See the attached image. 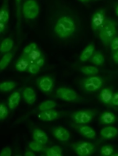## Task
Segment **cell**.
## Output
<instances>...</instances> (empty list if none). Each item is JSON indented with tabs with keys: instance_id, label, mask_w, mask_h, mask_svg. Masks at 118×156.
Listing matches in <instances>:
<instances>
[{
	"instance_id": "cell-13",
	"label": "cell",
	"mask_w": 118,
	"mask_h": 156,
	"mask_svg": "<svg viewBox=\"0 0 118 156\" xmlns=\"http://www.w3.org/2000/svg\"><path fill=\"white\" fill-rule=\"evenodd\" d=\"M105 11L101 9L95 12L91 19V27L94 31L98 30L106 19Z\"/></svg>"
},
{
	"instance_id": "cell-20",
	"label": "cell",
	"mask_w": 118,
	"mask_h": 156,
	"mask_svg": "<svg viewBox=\"0 0 118 156\" xmlns=\"http://www.w3.org/2000/svg\"><path fill=\"white\" fill-rule=\"evenodd\" d=\"M117 118L113 112L109 111L105 112L100 115L99 121L100 123L104 125L111 124L116 121Z\"/></svg>"
},
{
	"instance_id": "cell-38",
	"label": "cell",
	"mask_w": 118,
	"mask_h": 156,
	"mask_svg": "<svg viewBox=\"0 0 118 156\" xmlns=\"http://www.w3.org/2000/svg\"><path fill=\"white\" fill-rule=\"evenodd\" d=\"M112 104L113 106L118 107V91L114 94Z\"/></svg>"
},
{
	"instance_id": "cell-3",
	"label": "cell",
	"mask_w": 118,
	"mask_h": 156,
	"mask_svg": "<svg viewBox=\"0 0 118 156\" xmlns=\"http://www.w3.org/2000/svg\"><path fill=\"white\" fill-rule=\"evenodd\" d=\"M97 113L96 109L82 110L72 112L69 117L75 123L85 124L91 122Z\"/></svg>"
},
{
	"instance_id": "cell-18",
	"label": "cell",
	"mask_w": 118,
	"mask_h": 156,
	"mask_svg": "<svg viewBox=\"0 0 118 156\" xmlns=\"http://www.w3.org/2000/svg\"><path fill=\"white\" fill-rule=\"evenodd\" d=\"M118 134V130L116 127L107 126L102 129L100 132L102 140H111L116 137Z\"/></svg>"
},
{
	"instance_id": "cell-43",
	"label": "cell",
	"mask_w": 118,
	"mask_h": 156,
	"mask_svg": "<svg viewBox=\"0 0 118 156\" xmlns=\"http://www.w3.org/2000/svg\"><path fill=\"white\" fill-rule=\"evenodd\" d=\"M82 2H95L98 1H101V0H78Z\"/></svg>"
},
{
	"instance_id": "cell-33",
	"label": "cell",
	"mask_w": 118,
	"mask_h": 156,
	"mask_svg": "<svg viewBox=\"0 0 118 156\" xmlns=\"http://www.w3.org/2000/svg\"><path fill=\"white\" fill-rule=\"evenodd\" d=\"M38 48V45L35 43H32L24 48L22 53L28 55L32 51L37 49Z\"/></svg>"
},
{
	"instance_id": "cell-31",
	"label": "cell",
	"mask_w": 118,
	"mask_h": 156,
	"mask_svg": "<svg viewBox=\"0 0 118 156\" xmlns=\"http://www.w3.org/2000/svg\"><path fill=\"white\" fill-rule=\"evenodd\" d=\"M114 152V147L111 145H104L100 150V153L102 156H111Z\"/></svg>"
},
{
	"instance_id": "cell-40",
	"label": "cell",
	"mask_w": 118,
	"mask_h": 156,
	"mask_svg": "<svg viewBox=\"0 0 118 156\" xmlns=\"http://www.w3.org/2000/svg\"><path fill=\"white\" fill-rule=\"evenodd\" d=\"M112 57L115 62L118 64V50L113 52Z\"/></svg>"
},
{
	"instance_id": "cell-10",
	"label": "cell",
	"mask_w": 118,
	"mask_h": 156,
	"mask_svg": "<svg viewBox=\"0 0 118 156\" xmlns=\"http://www.w3.org/2000/svg\"><path fill=\"white\" fill-rule=\"evenodd\" d=\"M23 12L26 19H34L39 14V5L35 0H27L23 5Z\"/></svg>"
},
{
	"instance_id": "cell-44",
	"label": "cell",
	"mask_w": 118,
	"mask_h": 156,
	"mask_svg": "<svg viewBox=\"0 0 118 156\" xmlns=\"http://www.w3.org/2000/svg\"><path fill=\"white\" fill-rule=\"evenodd\" d=\"M115 12H116V14L118 16V4L117 5L116 8H115Z\"/></svg>"
},
{
	"instance_id": "cell-26",
	"label": "cell",
	"mask_w": 118,
	"mask_h": 156,
	"mask_svg": "<svg viewBox=\"0 0 118 156\" xmlns=\"http://www.w3.org/2000/svg\"><path fill=\"white\" fill-rule=\"evenodd\" d=\"M16 86L17 83L14 81H4L0 84V90L3 93H7L13 90Z\"/></svg>"
},
{
	"instance_id": "cell-8",
	"label": "cell",
	"mask_w": 118,
	"mask_h": 156,
	"mask_svg": "<svg viewBox=\"0 0 118 156\" xmlns=\"http://www.w3.org/2000/svg\"><path fill=\"white\" fill-rule=\"evenodd\" d=\"M71 112L69 111H56L51 109L39 112L37 114V116L41 121L51 122L63 117L70 116Z\"/></svg>"
},
{
	"instance_id": "cell-25",
	"label": "cell",
	"mask_w": 118,
	"mask_h": 156,
	"mask_svg": "<svg viewBox=\"0 0 118 156\" xmlns=\"http://www.w3.org/2000/svg\"><path fill=\"white\" fill-rule=\"evenodd\" d=\"M89 60L92 63L97 66L103 65L105 61L103 55L102 53L99 51L94 52Z\"/></svg>"
},
{
	"instance_id": "cell-5",
	"label": "cell",
	"mask_w": 118,
	"mask_h": 156,
	"mask_svg": "<svg viewBox=\"0 0 118 156\" xmlns=\"http://www.w3.org/2000/svg\"><path fill=\"white\" fill-rule=\"evenodd\" d=\"M81 87L88 93L99 90L103 84V80L99 76H93L82 79L79 82Z\"/></svg>"
},
{
	"instance_id": "cell-42",
	"label": "cell",
	"mask_w": 118,
	"mask_h": 156,
	"mask_svg": "<svg viewBox=\"0 0 118 156\" xmlns=\"http://www.w3.org/2000/svg\"><path fill=\"white\" fill-rule=\"evenodd\" d=\"M24 156H35V154L34 152L31 151H28L26 152L24 154Z\"/></svg>"
},
{
	"instance_id": "cell-37",
	"label": "cell",
	"mask_w": 118,
	"mask_h": 156,
	"mask_svg": "<svg viewBox=\"0 0 118 156\" xmlns=\"http://www.w3.org/2000/svg\"><path fill=\"white\" fill-rule=\"evenodd\" d=\"M12 154V151L11 148L7 147H5L1 152V156H11Z\"/></svg>"
},
{
	"instance_id": "cell-34",
	"label": "cell",
	"mask_w": 118,
	"mask_h": 156,
	"mask_svg": "<svg viewBox=\"0 0 118 156\" xmlns=\"http://www.w3.org/2000/svg\"><path fill=\"white\" fill-rule=\"evenodd\" d=\"M39 66L33 63L30 64L27 70L28 73L32 75H35L38 73L40 71V68Z\"/></svg>"
},
{
	"instance_id": "cell-16",
	"label": "cell",
	"mask_w": 118,
	"mask_h": 156,
	"mask_svg": "<svg viewBox=\"0 0 118 156\" xmlns=\"http://www.w3.org/2000/svg\"><path fill=\"white\" fill-rule=\"evenodd\" d=\"M22 96L24 101L29 105H32L35 103L37 99V94L34 89L27 87L22 91Z\"/></svg>"
},
{
	"instance_id": "cell-21",
	"label": "cell",
	"mask_w": 118,
	"mask_h": 156,
	"mask_svg": "<svg viewBox=\"0 0 118 156\" xmlns=\"http://www.w3.org/2000/svg\"><path fill=\"white\" fill-rule=\"evenodd\" d=\"M18 47V46H17L14 49L5 54L2 57L0 62V70L1 71L4 70L8 66L13 58L14 54L16 52Z\"/></svg>"
},
{
	"instance_id": "cell-12",
	"label": "cell",
	"mask_w": 118,
	"mask_h": 156,
	"mask_svg": "<svg viewBox=\"0 0 118 156\" xmlns=\"http://www.w3.org/2000/svg\"><path fill=\"white\" fill-rule=\"evenodd\" d=\"M69 125L82 136L87 139L93 140L96 137V134L95 130L87 125L76 124L73 122H69Z\"/></svg>"
},
{
	"instance_id": "cell-2",
	"label": "cell",
	"mask_w": 118,
	"mask_h": 156,
	"mask_svg": "<svg viewBox=\"0 0 118 156\" xmlns=\"http://www.w3.org/2000/svg\"><path fill=\"white\" fill-rule=\"evenodd\" d=\"M116 27L113 20L106 18L104 23L98 30L99 37L102 44L108 47L116 36Z\"/></svg>"
},
{
	"instance_id": "cell-19",
	"label": "cell",
	"mask_w": 118,
	"mask_h": 156,
	"mask_svg": "<svg viewBox=\"0 0 118 156\" xmlns=\"http://www.w3.org/2000/svg\"><path fill=\"white\" fill-rule=\"evenodd\" d=\"M21 99L20 91H16L13 92L8 100V105L11 111H13L19 105Z\"/></svg>"
},
{
	"instance_id": "cell-39",
	"label": "cell",
	"mask_w": 118,
	"mask_h": 156,
	"mask_svg": "<svg viewBox=\"0 0 118 156\" xmlns=\"http://www.w3.org/2000/svg\"><path fill=\"white\" fill-rule=\"evenodd\" d=\"M37 65L39 66L41 68L45 65V58L44 56L43 55L41 57L35 61V63Z\"/></svg>"
},
{
	"instance_id": "cell-45",
	"label": "cell",
	"mask_w": 118,
	"mask_h": 156,
	"mask_svg": "<svg viewBox=\"0 0 118 156\" xmlns=\"http://www.w3.org/2000/svg\"><path fill=\"white\" fill-rule=\"evenodd\" d=\"M111 156H118V152H114Z\"/></svg>"
},
{
	"instance_id": "cell-29",
	"label": "cell",
	"mask_w": 118,
	"mask_h": 156,
	"mask_svg": "<svg viewBox=\"0 0 118 156\" xmlns=\"http://www.w3.org/2000/svg\"><path fill=\"white\" fill-rule=\"evenodd\" d=\"M80 70L82 73L88 75H94L99 73L98 69L93 66H82Z\"/></svg>"
},
{
	"instance_id": "cell-6",
	"label": "cell",
	"mask_w": 118,
	"mask_h": 156,
	"mask_svg": "<svg viewBox=\"0 0 118 156\" xmlns=\"http://www.w3.org/2000/svg\"><path fill=\"white\" fill-rule=\"evenodd\" d=\"M67 144L79 156L91 155L96 150L95 146L93 143L88 142L80 141Z\"/></svg>"
},
{
	"instance_id": "cell-14",
	"label": "cell",
	"mask_w": 118,
	"mask_h": 156,
	"mask_svg": "<svg viewBox=\"0 0 118 156\" xmlns=\"http://www.w3.org/2000/svg\"><path fill=\"white\" fill-rule=\"evenodd\" d=\"M50 130L53 136L60 141L67 142L70 139V132L63 126H53L51 127Z\"/></svg>"
},
{
	"instance_id": "cell-22",
	"label": "cell",
	"mask_w": 118,
	"mask_h": 156,
	"mask_svg": "<svg viewBox=\"0 0 118 156\" xmlns=\"http://www.w3.org/2000/svg\"><path fill=\"white\" fill-rule=\"evenodd\" d=\"M9 18L8 0H4L0 10V22L7 24L9 21Z\"/></svg>"
},
{
	"instance_id": "cell-11",
	"label": "cell",
	"mask_w": 118,
	"mask_h": 156,
	"mask_svg": "<svg viewBox=\"0 0 118 156\" xmlns=\"http://www.w3.org/2000/svg\"><path fill=\"white\" fill-rule=\"evenodd\" d=\"M28 123L33 140L40 144H47L48 142V138L46 133L30 121H28Z\"/></svg>"
},
{
	"instance_id": "cell-4",
	"label": "cell",
	"mask_w": 118,
	"mask_h": 156,
	"mask_svg": "<svg viewBox=\"0 0 118 156\" xmlns=\"http://www.w3.org/2000/svg\"><path fill=\"white\" fill-rule=\"evenodd\" d=\"M55 95L61 100L71 103H81L84 101L73 89L66 87H61L56 89Z\"/></svg>"
},
{
	"instance_id": "cell-7",
	"label": "cell",
	"mask_w": 118,
	"mask_h": 156,
	"mask_svg": "<svg viewBox=\"0 0 118 156\" xmlns=\"http://www.w3.org/2000/svg\"><path fill=\"white\" fill-rule=\"evenodd\" d=\"M57 106V103L54 101L48 100L44 101L35 108L31 110L23 116L20 118L15 122L14 124L16 125L21 123L33 115L38 114L39 112L47 110L54 108Z\"/></svg>"
},
{
	"instance_id": "cell-30",
	"label": "cell",
	"mask_w": 118,
	"mask_h": 156,
	"mask_svg": "<svg viewBox=\"0 0 118 156\" xmlns=\"http://www.w3.org/2000/svg\"><path fill=\"white\" fill-rule=\"evenodd\" d=\"M43 55L41 51L38 48L28 55V57L30 61V64H31L34 63L36 61Z\"/></svg>"
},
{
	"instance_id": "cell-24",
	"label": "cell",
	"mask_w": 118,
	"mask_h": 156,
	"mask_svg": "<svg viewBox=\"0 0 118 156\" xmlns=\"http://www.w3.org/2000/svg\"><path fill=\"white\" fill-rule=\"evenodd\" d=\"M13 47V41L11 38H7L2 42L0 51L2 53L5 54L11 51Z\"/></svg>"
},
{
	"instance_id": "cell-1",
	"label": "cell",
	"mask_w": 118,
	"mask_h": 156,
	"mask_svg": "<svg viewBox=\"0 0 118 156\" xmlns=\"http://www.w3.org/2000/svg\"><path fill=\"white\" fill-rule=\"evenodd\" d=\"M50 26L53 35L58 41L65 43L76 30L75 20L65 13L58 14L51 20Z\"/></svg>"
},
{
	"instance_id": "cell-15",
	"label": "cell",
	"mask_w": 118,
	"mask_h": 156,
	"mask_svg": "<svg viewBox=\"0 0 118 156\" xmlns=\"http://www.w3.org/2000/svg\"><path fill=\"white\" fill-rule=\"evenodd\" d=\"M114 94L111 88H106L102 89L99 95V100L106 105L113 106L112 101Z\"/></svg>"
},
{
	"instance_id": "cell-32",
	"label": "cell",
	"mask_w": 118,
	"mask_h": 156,
	"mask_svg": "<svg viewBox=\"0 0 118 156\" xmlns=\"http://www.w3.org/2000/svg\"><path fill=\"white\" fill-rule=\"evenodd\" d=\"M9 111L5 104L1 103L0 104V121L5 119L8 116Z\"/></svg>"
},
{
	"instance_id": "cell-9",
	"label": "cell",
	"mask_w": 118,
	"mask_h": 156,
	"mask_svg": "<svg viewBox=\"0 0 118 156\" xmlns=\"http://www.w3.org/2000/svg\"><path fill=\"white\" fill-rule=\"evenodd\" d=\"M36 83L40 90L48 96L52 94L55 86L53 78L49 76H44L38 77Z\"/></svg>"
},
{
	"instance_id": "cell-17",
	"label": "cell",
	"mask_w": 118,
	"mask_h": 156,
	"mask_svg": "<svg viewBox=\"0 0 118 156\" xmlns=\"http://www.w3.org/2000/svg\"><path fill=\"white\" fill-rule=\"evenodd\" d=\"M30 64V61L28 55L22 53L16 61L15 68L17 70L20 72H27Z\"/></svg>"
},
{
	"instance_id": "cell-35",
	"label": "cell",
	"mask_w": 118,
	"mask_h": 156,
	"mask_svg": "<svg viewBox=\"0 0 118 156\" xmlns=\"http://www.w3.org/2000/svg\"><path fill=\"white\" fill-rule=\"evenodd\" d=\"M21 1L22 0H15L16 5L17 18L19 25L20 23V16H21L20 15V8H21Z\"/></svg>"
},
{
	"instance_id": "cell-28",
	"label": "cell",
	"mask_w": 118,
	"mask_h": 156,
	"mask_svg": "<svg viewBox=\"0 0 118 156\" xmlns=\"http://www.w3.org/2000/svg\"><path fill=\"white\" fill-rule=\"evenodd\" d=\"M29 147L30 150L37 152H45L48 148L45 145L40 144L34 140L29 143Z\"/></svg>"
},
{
	"instance_id": "cell-41",
	"label": "cell",
	"mask_w": 118,
	"mask_h": 156,
	"mask_svg": "<svg viewBox=\"0 0 118 156\" xmlns=\"http://www.w3.org/2000/svg\"><path fill=\"white\" fill-rule=\"evenodd\" d=\"M7 24L4 23L0 22V32L1 34L3 33L7 28Z\"/></svg>"
},
{
	"instance_id": "cell-27",
	"label": "cell",
	"mask_w": 118,
	"mask_h": 156,
	"mask_svg": "<svg viewBox=\"0 0 118 156\" xmlns=\"http://www.w3.org/2000/svg\"><path fill=\"white\" fill-rule=\"evenodd\" d=\"M48 156H61L63 155L62 149L59 146L55 145L48 148L45 152Z\"/></svg>"
},
{
	"instance_id": "cell-23",
	"label": "cell",
	"mask_w": 118,
	"mask_h": 156,
	"mask_svg": "<svg viewBox=\"0 0 118 156\" xmlns=\"http://www.w3.org/2000/svg\"><path fill=\"white\" fill-rule=\"evenodd\" d=\"M95 45L93 43H91L84 48L81 54L80 60L82 62H85L89 60L94 53Z\"/></svg>"
},
{
	"instance_id": "cell-36",
	"label": "cell",
	"mask_w": 118,
	"mask_h": 156,
	"mask_svg": "<svg viewBox=\"0 0 118 156\" xmlns=\"http://www.w3.org/2000/svg\"><path fill=\"white\" fill-rule=\"evenodd\" d=\"M110 46L113 52L118 50V36L115 37L112 40L110 44Z\"/></svg>"
}]
</instances>
